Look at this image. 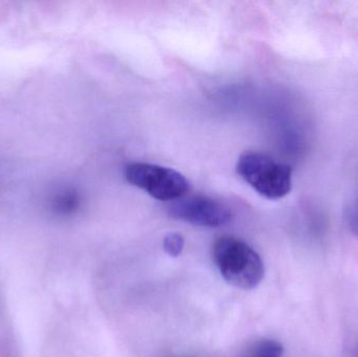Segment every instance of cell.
<instances>
[{
    "instance_id": "cell-2",
    "label": "cell",
    "mask_w": 358,
    "mask_h": 357,
    "mask_svg": "<svg viewBox=\"0 0 358 357\" xmlns=\"http://www.w3.org/2000/svg\"><path fill=\"white\" fill-rule=\"evenodd\" d=\"M237 173L261 196L271 201L283 198L292 189V168L263 153H243L238 159Z\"/></svg>"
},
{
    "instance_id": "cell-6",
    "label": "cell",
    "mask_w": 358,
    "mask_h": 357,
    "mask_svg": "<svg viewBox=\"0 0 358 357\" xmlns=\"http://www.w3.org/2000/svg\"><path fill=\"white\" fill-rule=\"evenodd\" d=\"M52 210L60 215H69L77 211L80 198L73 191H64L52 199Z\"/></svg>"
},
{
    "instance_id": "cell-3",
    "label": "cell",
    "mask_w": 358,
    "mask_h": 357,
    "mask_svg": "<svg viewBox=\"0 0 358 357\" xmlns=\"http://www.w3.org/2000/svg\"><path fill=\"white\" fill-rule=\"evenodd\" d=\"M125 178L132 186L162 201L182 198L189 189V180L182 174L153 163H129L125 168Z\"/></svg>"
},
{
    "instance_id": "cell-7",
    "label": "cell",
    "mask_w": 358,
    "mask_h": 357,
    "mask_svg": "<svg viewBox=\"0 0 358 357\" xmlns=\"http://www.w3.org/2000/svg\"><path fill=\"white\" fill-rule=\"evenodd\" d=\"M163 245L167 255L176 258L182 253L183 247H185V239L180 234L172 233L165 237Z\"/></svg>"
},
{
    "instance_id": "cell-5",
    "label": "cell",
    "mask_w": 358,
    "mask_h": 357,
    "mask_svg": "<svg viewBox=\"0 0 358 357\" xmlns=\"http://www.w3.org/2000/svg\"><path fill=\"white\" fill-rule=\"evenodd\" d=\"M284 347L275 340L263 339L248 350L245 357H282Z\"/></svg>"
},
{
    "instance_id": "cell-8",
    "label": "cell",
    "mask_w": 358,
    "mask_h": 357,
    "mask_svg": "<svg viewBox=\"0 0 358 357\" xmlns=\"http://www.w3.org/2000/svg\"><path fill=\"white\" fill-rule=\"evenodd\" d=\"M346 219L351 232L358 238V199L347 207Z\"/></svg>"
},
{
    "instance_id": "cell-1",
    "label": "cell",
    "mask_w": 358,
    "mask_h": 357,
    "mask_svg": "<svg viewBox=\"0 0 358 357\" xmlns=\"http://www.w3.org/2000/svg\"><path fill=\"white\" fill-rule=\"evenodd\" d=\"M213 261L222 278L237 289H256L265 275L264 262L245 241L222 236L213 245Z\"/></svg>"
},
{
    "instance_id": "cell-4",
    "label": "cell",
    "mask_w": 358,
    "mask_h": 357,
    "mask_svg": "<svg viewBox=\"0 0 358 357\" xmlns=\"http://www.w3.org/2000/svg\"><path fill=\"white\" fill-rule=\"evenodd\" d=\"M169 215L174 219L203 228H220L233 219L231 210L206 196L182 197L169 207Z\"/></svg>"
}]
</instances>
